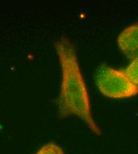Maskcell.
Here are the masks:
<instances>
[{"label": "cell", "mask_w": 138, "mask_h": 154, "mask_svg": "<svg viewBox=\"0 0 138 154\" xmlns=\"http://www.w3.org/2000/svg\"><path fill=\"white\" fill-rule=\"evenodd\" d=\"M61 68L62 78L57 99L58 116L66 118L75 116L81 119L95 135L102 131L93 117L87 87L80 70L74 45L66 37L54 44Z\"/></svg>", "instance_id": "cell-1"}, {"label": "cell", "mask_w": 138, "mask_h": 154, "mask_svg": "<svg viewBox=\"0 0 138 154\" xmlns=\"http://www.w3.org/2000/svg\"><path fill=\"white\" fill-rule=\"evenodd\" d=\"M118 48L129 59L138 57V23L127 27L118 35Z\"/></svg>", "instance_id": "cell-3"}, {"label": "cell", "mask_w": 138, "mask_h": 154, "mask_svg": "<svg viewBox=\"0 0 138 154\" xmlns=\"http://www.w3.org/2000/svg\"><path fill=\"white\" fill-rule=\"evenodd\" d=\"M95 80L99 91L108 98H127L138 93V85L131 81L123 70L102 65L97 72Z\"/></svg>", "instance_id": "cell-2"}, {"label": "cell", "mask_w": 138, "mask_h": 154, "mask_svg": "<svg viewBox=\"0 0 138 154\" xmlns=\"http://www.w3.org/2000/svg\"><path fill=\"white\" fill-rule=\"evenodd\" d=\"M35 154H64V152L59 145L51 142L43 145Z\"/></svg>", "instance_id": "cell-5"}, {"label": "cell", "mask_w": 138, "mask_h": 154, "mask_svg": "<svg viewBox=\"0 0 138 154\" xmlns=\"http://www.w3.org/2000/svg\"><path fill=\"white\" fill-rule=\"evenodd\" d=\"M1 128V125H0V128Z\"/></svg>", "instance_id": "cell-6"}, {"label": "cell", "mask_w": 138, "mask_h": 154, "mask_svg": "<svg viewBox=\"0 0 138 154\" xmlns=\"http://www.w3.org/2000/svg\"><path fill=\"white\" fill-rule=\"evenodd\" d=\"M124 72L132 82L138 85V57L134 58Z\"/></svg>", "instance_id": "cell-4"}]
</instances>
